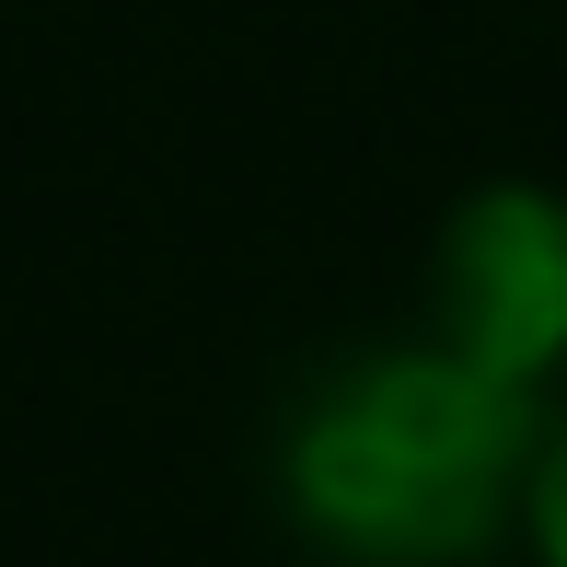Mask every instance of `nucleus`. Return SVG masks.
Here are the masks:
<instances>
[{
	"label": "nucleus",
	"mask_w": 567,
	"mask_h": 567,
	"mask_svg": "<svg viewBox=\"0 0 567 567\" xmlns=\"http://www.w3.org/2000/svg\"><path fill=\"white\" fill-rule=\"evenodd\" d=\"M545 441V394L452 359L441 337L348 348L278 405L267 509L324 567H486L522 533V475Z\"/></svg>",
	"instance_id": "f257e3e1"
},
{
	"label": "nucleus",
	"mask_w": 567,
	"mask_h": 567,
	"mask_svg": "<svg viewBox=\"0 0 567 567\" xmlns=\"http://www.w3.org/2000/svg\"><path fill=\"white\" fill-rule=\"evenodd\" d=\"M429 337L545 394L567 371V197L533 174L463 186L429 231Z\"/></svg>",
	"instance_id": "f03ea898"
},
{
	"label": "nucleus",
	"mask_w": 567,
	"mask_h": 567,
	"mask_svg": "<svg viewBox=\"0 0 567 567\" xmlns=\"http://www.w3.org/2000/svg\"><path fill=\"white\" fill-rule=\"evenodd\" d=\"M522 545H533V567H567V405H545V441H533V475H522Z\"/></svg>",
	"instance_id": "7ed1b4c3"
}]
</instances>
